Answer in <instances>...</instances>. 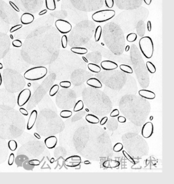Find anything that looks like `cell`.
Returning a JSON list of instances; mask_svg holds the SVG:
<instances>
[{
  "label": "cell",
  "mask_w": 174,
  "mask_h": 184,
  "mask_svg": "<svg viewBox=\"0 0 174 184\" xmlns=\"http://www.w3.org/2000/svg\"><path fill=\"white\" fill-rule=\"evenodd\" d=\"M87 84H88L89 86L93 87L94 88L97 89H100L102 87V84L101 82L99 79L96 78H91L88 79L86 82Z\"/></svg>",
  "instance_id": "13"
},
{
  "label": "cell",
  "mask_w": 174,
  "mask_h": 184,
  "mask_svg": "<svg viewBox=\"0 0 174 184\" xmlns=\"http://www.w3.org/2000/svg\"><path fill=\"white\" fill-rule=\"evenodd\" d=\"M54 162V158H52L51 159V160H50V163L52 164V163H53Z\"/></svg>",
  "instance_id": "50"
},
{
  "label": "cell",
  "mask_w": 174,
  "mask_h": 184,
  "mask_svg": "<svg viewBox=\"0 0 174 184\" xmlns=\"http://www.w3.org/2000/svg\"><path fill=\"white\" fill-rule=\"evenodd\" d=\"M82 58L83 60L85 63H88V60H87V59L85 57H84V56H82Z\"/></svg>",
  "instance_id": "45"
},
{
  "label": "cell",
  "mask_w": 174,
  "mask_h": 184,
  "mask_svg": "<svg viewBox=\"0 0 174 184\" xmlns=\"http://www.w3.org/2000/svg\"><path fill=\"white\" fill-rule=\"evenodd\" d=\"M46 8L50 10H54L56 9L55 0H45Z\"/></svg>",
  "instance_id": "18"
},
{
  "label": "cell",
  "mask_w": 174,
  "mask_h": 184,
  "mask_svg": "<svg viewBox=\"0 0 174 184\" xmlns=\"http://www.w3.org/2000/svg\"><path fill=\"white\" fill-rule=\"evenodd\" d=\"M130 46L129 45H127L125 48V51L126 52H128L129 51V49H130Z\"/></svg>",
  "instance_id": "46"
},
{
  "label": "cell",
  "mask_w": 174,
  "mask_h": 184,
  "mask_svg": "<svg viewBox=\"0 0 174 184\" xmlns=\"http://www.w3.org/2000/svg\"><path fill=\"white\" fill-rule=\"evenodd\" d=\"M44 144L49 149H53L56 147L57 144V139L55 136L52 135L46 137L44 140Z\"/></svg>",
  "instance_id": "10"
},
{
  "label": "cell",
  "mask_w": 174,
  "mask_h": 184,
  "mask_svg": "<svg viewBox=\"0 0 174 184\" xmlns=\"http://www.w3.org/2000/svg\"><path fill=\"white\" fill-rule=\"evenodd\" d=\"M105 3L106 6L109 8H112L114 7V0H105Z\"/></svg>",
  "instance_id": "32"
},
{
  "label": "cell",
  "mask_w": 174,
  "mask_h": 184,
  "mask_svg": "<svg viewBox=\"0 0 174 184\" xmlns=\"http://www.w3.org/2000/svg\"><path fill=\"white\" fill-rule=\"evenodd\" d=\"M31 96V92L29 89H25L21 91L17 97V103L19 106L25 105L30 100Z\"/></svg>",
  "instance_id": "5"
},
{
  "label": "cell",
  "mask_w": 174,
  "mask_h": 184,
  "mask_svg": "<svg viewBox=\"0 0 174 184\" xmlns=\"http://www.w3.org/2000/svg\"><path fill=\"white\" fill-rule=\"evenodd\" d=\"M107 121H108V117H103L102 119H101V121H100V123L101 124V125H103L107 123Z\"/></svg>",
  "instance_id": "39"
},
{
  "label": "cell",
  "mask_w": 174,
  "mask_h": 184,
  "mask_svg": "<svg viewBox=\"0 0 174 184\" xmlns=\"http://www.w3.org/2000/svg\"><path fill=\"white\" fill-rule=\"evenodd\" d=\"M88 69L91 71V72L95 73H97L100 72L101 70V67L99 65L95 64V63H90L88 64L87 65Z\"/></svg>",
  "instance_id": "17"
},
{
  "label": "cell",
  "mask_w": 174,
  "mask_h": 184,
  "mask_svg": "<svg viewBox=\"0 0 174 184\" xmlns=\"http://www.w3.org/2000/svg\"><path fill=\"white\" fill-rule=\"evenodd\" d=\"M120 68L121 71H122L124 72L127 73V74H132L133 73L132 69L129 65L123 64V65H120Z\"/></svg>",
  "instance_id": "20"
},
{
  "label": "cell",
  "mask_w": 174,
  "mask_h": 184,
  "mask_svg": "<svg viewBox=\"0 0 174 184\" xmlns=\"http://www.w3.org/2000/svg\"><path fill=\"white\" fill-rule=\"evenodd\" d=\"M84 163L85 164H91L90 162L88 161H84Z\"/></svg>",
  "instance_id": "48"
},
{
  "label": "cell",
  "mask_w": 174,
  "mask_h": 184,
  "mask_svg": "<svg viewBox=\"0 0 174 184\" xmlns=\"http://www.w3.org/2000/svg\"><path fill=\"white\" fill-rule=\"evenodd\" d=\"M59 89V86H58V84H54V86H52L49 92V94L50 96L53 97L56 95V94L57 93Z\"/></svg>",
  "instance_id": "24"
},
{
  "label": "cell",
  "mask_w": 174,
  "mask_h": 184,
  "mask_svg": "<svg viewBox=\"0 0 174 184\" xmlns=\"http://www.w3.org/2000/svg\"><path fill=\"white\" fill-rule=\"evenodd\" d=\"M123 145L121 143H117L115 144L113 148V150L114 152H120L123 150Z\"/></svg>",
  "instance_id": "27"
},
{
  "label": "cell",
  "mask_w": 174,
  "mask_h": 184,
  "mask_svg": "<svg viewBox=\"0 0 174 184\" xmlns=\"http://www.w3.org/2000/svg\"><path fill=\"white\" fill-rule=\"evenodd\" d=\"M14 154L13 153L10 154L9 157V159H8V164L9 166H11L13 165V164L14 163Z\"/></svg>",
  "instance_id": "35"
},
{
  "label": "cell",
  "mask_w": 174,
  "mask_h": 184,
  "mask_svg": "<svg viewBox=\"0 0 174 184\" xmlns=\"http://www.w3.org/2000/svg\"><path fill=\"white\" fill-rule=\"evenodd\" d=\"M34 20V16L33 14L26 12L22 14L21 17V22L23 25H29Z\"/></svg>",
  "instance_id": "11"
},
{
  "label": "cell",
  "mask_w": 174,
  "mask_h": 184,
  "mask_svg": "<svg viewBox=\"0 0 174 184\" xmlns=\"http://www.w3.org/2000/svg\"><path fill=\"white\" fill-rule=\"evenodd\" d=\"M84 108V103L82 100L78 101L75 105L74 111L75 112H79L83 110Z\"/></svg>",
  "instance_id": "23"
},
{
  "label": "cell",
  "mask_w": 174,
  "mask_h": 184,
  "mask_svg": "<svg viewBox=\"0 0 174 184\" xmlns=\"http://www.w3.org/2000/svg\"><path fill=\"white\" fill-rule=\"evenodd\" d=\"M2 75L0 73V86L2 85Z\"/></svg>",
  "instance_id": "47"
},
{
  "label": "cell",
  "mask_w": 174,
  "mask_h": 184,
  "mask_svg": "<svg viewBox=\"0 0 174 184\" xmlns=\"http://www.w3.org/2000/svg\"><path fill=\"white\" fill-rule=\"evenodd\" d=\"M102 33V29L101 26H97V28L95 29V42H99L100 40L101 35Z\"/></svg>",
  "instance_id": "19"
},
{
  "label": "cell",
  "mask_w": 174,
  "mask_h": 184,
  "mask_svg": "<svg viewBox=\"0 0 174 184\" xmlns=\"http://www.w3.org/2000/svg\"><path fill=\"white\" fill-rule=\"evenodd\" d=\"M119 115V111L118 109H114L112 111L110 114V117H116Z\"/></svg>",
  "instance_id": "36"
},
{
  "label": "cell",
  "mask_w": 174,
  "mask_h": 184,
  "mask_svg": "<svg viewBox=\"0 0 174 184\" xmlns=\"http://www.w3.org/2000/svg\"><path fill=\"white\" fill-rule=\"evenodd\" d=\"M12 46L14 47H16V48H19L22 46L23 44L22 42H21V40H14L12 42Z\"/></svg>",
  "instance_id": "31"
},
{
  "label": "cell",
  "mask_w": 174,
  "mask_h": 184,
  "mask_svg": "<svg viewBox=\"0 0 174 184\" xmlns=\"http://www.w3.org/2000/svg\"><path fill=\"white\" fill-rule=\"evenodd\" d=\"M85 110H86V111H87V112H89V110H88V109H85Z\"/></svg>",
  "instance_id": "53"
},
{
  "label": "cell",
  "mask_w": 174,
  "mask_h": 184,
  "mask_svg": "<svg viewBox=\"0 0 174 184\" xmlns=\"http://www.w3.org/2000/svg\"><path fill=\"white\" fill-rule=\"evenodd\" d=\"M72 112L69 110H63L62 111H61L60 114V116L61 118H64V119H67L69 118L70 117L72 116Z\"/></svg>",
  "instance_id": "26"
},
{
  "label": "cell",
  "mask_w": 174,
  "mask_h": 184,
  "mask_svg": "<svg viewBox=\"0 0 174 184\" xmlns=\"http://www.w3.org/2000/svg\"><path fill=\"white\" fill-rule=\"evenodd\" d=\"M19 112L21 113V114L22 115H23L24 116H27L28 115H29V113H28V111L25 109L24 108H20L19 109Z\"/></svg>",
  "instance_id": "38"
},
{
  "label": "cell",
  "mask_w": 174,
  "mask_h": 184,
  "mask_svg": "<svg viewBox=\"0 0 174 184\" xmlns=\"http://www.w3.org/2000/svg\"><path fill=\"white\" fill-rule=\"evenodd\" d=\"M139 48L144 56L150 59L153 56L154 53V44L150 36H144L141 38L139 41Z\"/></svg>",
  "instance_id": "2"
},
{
  "label": "cell",
  "mask_w": 174,
  "mask_h": 184,
  "mask_svg": "<svg viewBox=\"0 0 174 184\" xmlns=\"http://www.w3.org/2000/svg\"><path fill=\"white\" fill-rule=\"evenodd\" d=\"M9 4L10 5V6H11L16 11H20V10L19 9V7H17V6L14 4V3L12 2V1H10L9 2Z\"/></svg>",
  "instance_id": "37"
},
{
  "label": "cell",
  "mask_w": 174,
  "mask_h": 184,
  "mask_svg": "<svg viewBox=\"0 0 174 184\" xmlns=\"http://www.w3.org/2000/svg\"><path fill=\"white\" fill-rule=\"evenodd\" d=\"M48 12V10L46 9L43 10L39 13V16H43L44 14H46Z\"/></svg>",
  "instance_id": "42"
},
{
  "label": "cell",
  "mask_w": 174,
  "mask_h": 184,
  "mask_svg": "<svg viewBox=\"0 0 174 184\" xmlns=\"http://www.w3.org/2000/svg\"><path fill=\"white\" fill-rule=\"evenodd\" d=\"M31 86V84L30 83H29V84H28V86L30 87V86Z\"/></svg>",
  "instance_id": "52"
},
{
  "label": "cell",
  "mask_w": 174,
  "mask_h": 184,
  "mask_svg": "<svg viewBox=\"0 0 174 184\" xmlns=\"http://www.w3.org/2000/svg\"><path fill=\"white\" fill-rule=\"evenodd\" d=\"M120 165V163L118 161L113 160H109L105 161L103 164V165L105 168H114L118 167Z\"/></svg>",
  "instance_id": "14"
},
{
  "label": "cell",
  "mask_w": 174,
  "mask_h": 184,
  "mask_svg": "<svg viewBox=\"0 0 174 184\" xmlns=\"http://www.w3.org/2000/svg\"><path fill=\"white\" fill-rule=\"evenodd\" d=\"M57 2H59L60 0H57Z\"/></svg>",
  "instance_id": "54"
},
{
  "label": "cell",
  "mask_w": 174,
  "mask_h": 184,
  "mask_svg": "<svg viewBox=\"0 0 174 184\" xmlns=\"http://www.w3.org/2000/svg\"><path fill=\"white\" fill-rule=\"evenodd\" d=\"M101 68L105 71H112L115 70L118 67V65L117 63L112 61H103L101 63Z\"/></svg>",
  "instance_id": "8"
},
{
  "label": "cell",
  "mask_w": 174,
  "mask_h": 184,
  "mask_svg": "<svg viewBox=\"0 0 174 184\" xmlns=\"http://www.w3.org/2000/svg\"><path fill=\"white\" fill-rule=\"evenodd\" d=\"M34 135L35 137L37 138V139H41V137H40V135L38 133H34Z\"/></svg>",
  "instance_id": "44"
},
{
  "label": "cell",
  "mask_w": 174,
  "mask_h": 184,
  "mask_svg": "<svg viewBox=\"0 0 174 184\" xmlns=\"http://www.w3.org/2000/svg\"><path fill=\"white\" fill-rule=\"evenodd\" d=\"M154 133V126L152 123L150 122L144 124L142 129V135L143 137L149 138L151 137Z\"/></svg>",
  "instance_id": "7"
},
{
  "label": "cell",
  "mask_w": 174,
  "mask_h": 184,
  "mask_svg": "<svg viewBox=\"0 0 174 184\" xmlns=\"http://www.w3.org/2000/svg\"><path fill=\"white\" fill-rule=\"evenodd\" d=\"M137 34L135 33H131L130 34H128L126 37L127 40L128 42H132L136 41L137 40Z\"/></svg>",
  "instance_id": "25"
},
{
  "label": "cell",
  "mask_w": 174,
  "mask_h": 184,
  "mask_svg": "<svg viewBox=\"0 0 174 184\" xmlns=\"http://www.w3.org/2000/svg\"><path fill=\"white\" fill-rule=\"evenodd\" d=\"M139 95L142 98L146 99L152 100L155 98V94L152 91L146 90H141L138 92Z\"/></svg>",
  "instance_id": "12"
},
{
  "label": "cell",
  "mask_w": 174,
  "mask_h": 184,
  "mask_svg": "<svg viewBox=\"0 0 174 184\" xmlns=\"http://www.w3.org/2000/svg\"><path fill=\"white\" fill-rule=\"evenodd\" d=\"M8 146L9 147V149L12 152H14L16 150L17 148V144L15 140H10L8 143Z\"/></svg>",
  "instance_id": "21"
},
{
  "label": "cell",
  "mask_w": 174,
  "mask_h": 184,
  "mask_svg": "<svg viewBox=\"0 0 174 184\" xmlns=\"http://www.w3.org/2000/svg\"><path fill=\"white\" fill-rule=\"evenodd\" d=\"M118 120L120 123H125L126 122V118L123 116H119L118 118Z\"/></svg>",
  "instance_id": "40"
},
{
  "label": "cell",
  "mask_w": 174,
  "mask_h": 184,
  "mask_svg": "<svg viewBox=\"0 0 174 184\" xmlns=\"http://www.w3.org/2000/svg\"><path fill=\"white\" fill-rule=\"evenodd\" d=\"M37 117V112L36 110H33L31 112L29 118L28 119L27 124V128L28 130H31L35 124Z\"/></svg>",
  "instance_id": "9"
},
{
  "label": "cell",
  "mask_w": 174,
  "mask_h": 184,
  "mask_svg": "<svg viewBox=\"0 0 174 184\" xmlns=\"http://www.w3.org/2000/svg\"><path fill=\"white\" fill-rule=\"evenodd\" d=\"M60 86L63 88L67 89L71 86V83L69 81H63L60 82Z\"/></svg>",
  "instance_id": "29"
},
{
  "label": "cell",
  "mask_w": 174,
  "mask_h": 184,
  "mask_svg": "<svg viewBox=\"0 0 174 184\" xmlns=\"http://www.w3.org/2000/svg\"><path fill=\"white\" fill-rule=\"evenodd\" d=\"M3 68V65L2 63H0V70L2 69Z\"/></svg>",
  "instance_id": "49"
},
{
  "label": "cell",
  "mask_w": 174,
  "mask_h": 184,
  "mask_svg": "<svg viewBox=\"0 0 174 184\" xmlns=\"http://www.w3.org/2000/svg\"><path fill=\"white\" fill-rule=\"evenodd\" d=\"M29 164L31 166H38L40 165V162L38 160L34 159V160H31L29 161H28Z\"/></svg>",
  "instance_id": "34"
},
{
  "label": "cell",
  "mask_w": 174,
  "mask_h": 184,
  "mask_svg": "<svg viewBox=\"0 0 174 184\" xmlns=\"http://www.w3.org/2000/svg\"><path fill=\"white\" fill-rule=\"evenodd\" d=\"M85 119L88 123L93 124L98 123L100 122V120L98 118V117L95 116V115L92 114H88L86 115V116L85 117Z\"/></svg>",
  "instance_id": "15"
},
{
  "label": "cell",
  "mask_w": 174,
  "mask_h": 184,
  "mask_svg": "<svg viewBox=\"0 0 174 184\" xmlns=\"http://www.w3.org/2000/svg\"><path fill=\"white\" fill-rule=\"evenodd\" d=\"M48 73V70L44 67H36L31 68L24 73V76L27 80L37 81L44 78Z\"/></svg>",
  "instance_id": "1"
},
{
  "label": "cell",
  "mask_w": 174,
  "mask_h": 184,
  "mask_svg": "<svg viewBox=\"0 0 174 184\" xmlns=\"http://www.w3.org/2000/svg\"><path fill=\"white\" fill-rule=\"evenodd\" d=\"M147 29L148 32H151L152 29V24L150 21H148L147 23Z\"/></svg>",
  "instance_id": "41"
},
{
  "label": "cell",
  "mask_w": 174,
  "mask_h": 184,
  "mask_svg": "<svg viewBox=\"0 0 174 184\" xmlns=\"http://www.w3.org/2000/svg\"><path fill=\"white\" fill-rule=\"evenodd\" d=\"M22 27H23V25H21V24H20V25H16L15 26H13L10 29V32H14L18 30L19 29H21V28H22Z\"/></svg>",
  "instance_id": "33"
},
{
  "label": "cell",
  "mask_w": 174,
  "mask_h": 184,
  "mask_svg": "<svg viewBox=\"0 0 174 184\" xmlns=\"http://www.w3.org/2000/svg\"><path fill=\"white\" fill-rule=\"evenodd\" d=\"M152 0H144V2L146 3L147 5H150L151 4Z\"/></svg>",
  "instance_id": "43"
},
{
  "label": "cell",
  "mask_w": 174,
  "mask_h": 184,
  "mask_svg": "<svg viewBox=\"0 0 174 184\" xmlns=\"http://www.w3.org/2000/svg\"><path fill=\"white\" fill-rule=\"evenodd\" d=\"M67 42H68V40H67V36L66 35H63L61 38V45L63 48L65 49L67 47Z\"/></svg>",
  "instance_id": "28"
},
{
  "label": "cell",
  "mask_w": 174,
  "mask_h": 184,
  "mask_svg": "<svg viewBox=\"0 0 174 184\" xmlns=\"http://www.w3.org/2000/svg\"><path fill=\"white\" fill-rule=\"evenodd\" d=\"M10 37L11 40H13V39H14V37H13V36L12 34H10Z\"/></svg>",
  "instance_id": "51"
},
{
  "label": "cell",
  "mask_w": 174,
  "mask_h": 184,
  "mask_svg": "<svg viewBox=\"0 0 174 184\" xmlns=\"http://www.w3.org/2000/svg\"><path fill=\"white\" fill-rule=\"evenodd\" d=\"M55 26L57 30L62 34H67L72 30V25L69 22L64 20H57L55 22Z\"/></svg>",
  "instance_id": "4"
},
{
  "label": "cell",
  "mask_w": 174,
  "mask_h": 184,
  "mask_svg": "<svg viewBox=\"0 0 174 184\" xmlns=\"http://www.w3.org/2000/svg\"><path fill=\"white\" fill-rule=\"evenodd\" d=\"M115 14L116 12L113 10H102L95 12L92 16V19L95 22L103 23L112 19Z\"/></svg>",
  "instance_id": "3"
},
{
  "label": "cell",
  "mask_w": 174,
  "mask_h": 184,
  "mask_svg": "<svg viewBox=\"0 0 174 184\" xmlns=\"http://www.w3.org/2000/svg\"><path fill=\"white\" fill-rule=\"evenodd\" d=\"M146 68L148 72L151 74H154L156 72V69L155 66L151 61H147L146 63Z\"/></svg>",
  "instance_id": "22"
},
{
  "label": "cell",
  "mask_w": 174,
  "mask_h": 184,
  "mask_svg": "<svg viewBox=\"0 0 174 184\" xmlns=\"http://www.w3.org/2000/svg\"><path fill=\"white\" fill-rule=\"evenodd\" d=\"M71 50L74 53L79 54V55H83L87 53V50L85 48L82 47H73L71 49Z\"/></svg>",
  "instance_id": "16"
},
{
  "label": "cell",
  "mask_w": 174,
  "mask_h": 184,
  "mask_svg": "<svg viewBox=\"0 0 174 184\" xmlns=\"http://www.w3.org/2000/svg\"><path fill=\"white\" fill-rule=\"evenodd\" d=\"M81 163V158L78 156H72L67 158L65 160L64 164L69 167H76Z\"/></svg>",
  "instance_id": "6"
},
{
  "label": "cell",
  "mask_w": 174,
  "mask_h": 184,
  "mask_svg": "<svg viewBox=\"0 0 174 184\" xmlns=\"http://www.w3.org/2000/svg\"><path fill=\"white\" fill-rule=\"evenodd\" d=\"M123 154L126 158H127L128 161L130 162L131 163H133V164H135V162L134 160H133V158L131 156H130V155H129L127 152H125V150H123Z\"/></svg>",
  "instance_id": "30"
}]
</instances>
